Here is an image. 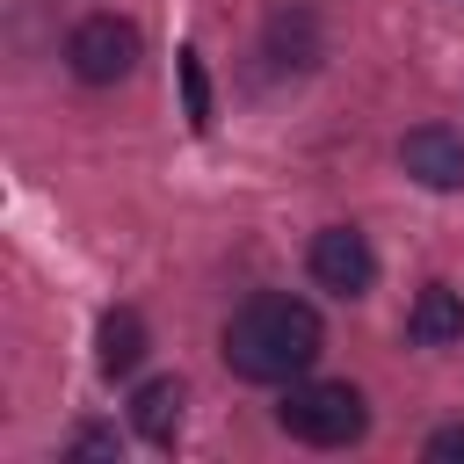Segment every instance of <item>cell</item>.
Wrapping results in <instances>:
<instances>
[{
  "mask_svg": "<svg viewBox=\"0 0 464 464\" xmlns=\"http://www.w3.org/2000/svg\"><path fill=\"white\" fill-rule=\"evenodd\" d=\"M399 167H406L420 188H435V196L464 188V130H450V123L406 130V138H399Z\"/></svg>",
  "mask_w": 464,
  "mask_h": 464,
  "instance_id": "cell-6",
  "label": "cell"
},
{
  "mask_svg": "<svg viewBox=\"0 0 464 464\" xmlns=\"http://www.w3.org/2000/svg\"><path fill=\"white\" fill-rule=\"evenodd\" d=\"M420 457H435V464H464V420H450V428H435V435L420 442Z\"/></svg>",
  "mask_w": 464,
  "mask_h": 464,
  "instance_id": "cell-12",
  "label": "cell"
},
{
  "mask_svg": "<svg viewBox=\"0 0 464 464\" xmlns=\"http://www.w3.org/2000/svg\"><path fill=\"white\" fill-rule=\"evenodd\" d=\"M174 65H181V102H188V123H196V130H210V80H203V58H196V51H181Z\"/></svg>",
  "mask_w": 464,
  "mask_h": 464,
  "instance_id": "cell-10",
  "label": "cell"
},
{
  "mask_svg": "<svg viewBox=\"0 0 464 464\" xmlns=\"http://www.w3.org/2000/svg\"><path fill=\"white\" fill-rule=\"evenodd\" d=\"M145 348H152V334H145V319H138L130 304L102 312V326H94V370H102V377H130V370L145 362Z\"/></svg>",
  "mask_w": 464,
  "mask_h": 464,
  "instance_id": "cell-7",
  "label": "cell"
},
{
  "mask_svg": "<svg viewBox=\"0 0 464 464\" xmlns=\"http://www.w3.org/2000/svg\"><path fill=\"white\" fill-rule=\"evenodd\" d=\"M218 348H225V370L246 384H297L326 348V319L290 290H261L225 319Z\"/></svg>",
  "mask_w": 464,
  "mask_h": 464,
  "instance_id": "cell-1",
  "label": "cell"
},
{
  "mask_svg": "<svg viewBox=\"0 0 464 464\" xmlns=\"http://www.w3.org/2000/svg\"><path fill=\"white\" fill-rule=\"evenodd\" d=\"M138 58H145V36H138V22H123V14H80L72 36H65V65H72V80H87V87L130 80Z\"/></svg>",
  "mask_w": 464,
  "mask_h": 464,
  "instance_id": "cell-3",
  "label": "cell"
},
{
  "mask_svg": "<svg viewBox=\"0 0 464 464\" xmlns=\"http://www.w3.org/2000/svg\"><path fill=\"white\" fill-rule=\"evenodd\" d=\"M276 428H283L290 442H304V450H348V442H362L370 406H362V392L341 384V377H297V384L283 392V406H276Z\"/></svg>",
  "mask_w": 464,
  "mask_h": 464,
  "instance_id": "cell-2",
  "label": "cell"
},
{
  "mask_svg": "<svg viewBox=\"0 0 464 464\" xmlns=\"http://www.w3.org/2000/svg\"><path fill=\"white\" fill-rule=\"evenodd\" d=\"M130 435L138 442H160V450L181 435V384L174 377H145L130 392Z\"/></svg>",
  "mask_w": 464,
  "mask_h": 464,
  "instance_id": "cell-8",
  "label": "cell"
},
{
  "mask_svg": "<svg viewBox=\"0 0 464 464\" xmlns=\"http://www.w3.org/2000/svg\"><path fill=\"white\" fill-rule=\"evenodd\" d=\"M406 334H413L420 348H450V341H464V290L428 283V290L413 297V312H406Z\"/></svg>",
  "mask_w": 464,
  "mask_h": 464,
  "instance_id": "cell-9",
  "label": "cell"
},
{
  "mask_svg": "<svg viewBox=\"0 0 464 464\" xmlns=\"http://www.w3.org/2000/svg\"><path fill=\"white\" fill-rule=\"evenodd\" d=\"M65 457H109V464H116V457H123V435L102 428V420H80V428L65 435Z\"/></svg>",
  "mask_w": 464,
  "mask_h": 464,
  "instance_id": "cell-11",
  "label": "cell"
},
{
  "mask_svg": "<svg viewBox=\"0 0 464 464\" xmlns=\"http://www.w3.org/2000/svg\"><path fill=\"white\" fill-rule=\"evenodd\" d=\"M304 268H312V283L334 290V297H370V283H377V254H370V239H362L355 225H326V232H312Z\"/></svg>",
  "mask_w": 464,
  "mask_h": 464,
  "instance_id": "cell-4",
  "label": "cell"
},
{
  "mask_svg": "<svg viewBox=\"0 0 464 464\" xmlns=\"http://www.w3.org/2000/svg\"><path fill=\"white\" fill-rule=\"evenodd\" d=\"M261 58H268L276 72H312V65L326 58V29H319V14H312L304 0L268 7V22H261Z\"/></svg>",
  "mask_w": 464,
  "mask_h": 464,
  "instance_id": "cell-5",
  "label": "cell"
}]
</instances>
